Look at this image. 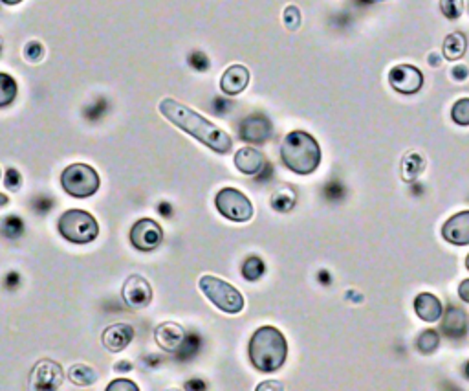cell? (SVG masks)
Returning a JSON list of instances; mask_svg holds the SVG:
<instances>
[{"label": "cell", "mask_w": 469, "mask_h": 391, "mask_svg": "<svg viewBox=\"0 0 469 391\" xmlns=\"http://www.w3.org/2000/svg\"><path fill=\"white\" fill-rule=\"evenodd\" d=\"M160 112L165 119H169L171 124L176 125L180 131L191 134L193 138H197L200 144L209 147L211 151L218 154H227L233 149L231 136L211 124L209 119L194 112L193 109H189L185 105L173 98H163L160 101Z\"/></svg>", "instance_id": "1"}, {"label": "cell", "mask_w": 469, "mask_h": 391, "mask_svg": "<svg viewBox=\"0 0 469 391\" xmlns=\"http://www.w3.org/2000/svg\"><path fill=\"white\" fill-rule=\"evenodd\" d=\"M288 357V342L277 327L264 325L255 331L249 342L252 364L262 373H273L284 366Z\"/></svg>", "instance_id": "2"}, {"label": "cell", "mask_w": 469, "mask_h": 391, "mask_svg": "<svg viewBox=\"0 0 469 391\" xmlns=\"http://www.w3.org/2000/svg\"><path fill=\"white\" fill-rule=\"evenodd\" d=\"M282 163L297 175H312L321 163V147L312 134L291 131L281 145Z\"/></svg>", "instance_id": "3"}, {"label": "cell", "mask_w": 469, "mask_h": 391, "mask_svg": "<svg viewBox=\"0 0 469 391\" xmlns=\"http://www.w3.org/2000/svg\"><path fill=\"white\" fill-rule=\"evenodd\" d=\"M200 290L203 296L217 309L227 314H238L244 309V296L233 287L231 283L224 281L220 277L206 274L200 277Z\"/></svg>", "instance_id": "4"}, {"label": "cell", "mask_w": 469, "mask_h": 391, "mask_svg": "<svg viewBox=\"0 0 469 391\" xmlns=\"http://www.w3.org/2000/svg\"><path fill=\"white\" fill-rule=\"evenodd\" d=\"M59 233L74 244H89L99 235V224L89 212L68 209L59 219Z\"/></svg>", "instance_id": "5"}, {"label": "cell", "mask_w": 469, "mask_h": 391, "mask_svg": "<svg viewBox=\"0 0 469 391\" xmlns=\"http://www.w3.org/2000/svg\"><path fill=\"white\" fill-rule=\"evenodd\" d=\"M61 184L66 193L75 198H89L98 193L99 175L86 163H72L61 175Z\"/></svg>", "instance_id": "6"}, {"label": "cell", "mask_w": 469, "mask_h": 391, "mask_svg": "<svg viewBox=\"0 0 469 391\" xmlns=\"http://www.w3.org/2000/svg\"><path fill=\"white\" fill-rule=\"evenodd\" d=\"M215 206L220 215L235 223H247L253 217V206L249 198L235 188L220 189L215 197Z\"/></svg>", "instance_id": "7"}, {"label": "cell", "mask_w": 469, "mask_h": 391, "mask_svg": "<svg viewBox=\"0 0 469 391\" xmlns=\"http://www.w3.org/2000/svg\"><path fill=\"white\" fill-rule=\"evenodd\" d=\"M65 381L63 367L54 360H39L30 373V390L54 391Z\"/></svg>", "instance_id": "8"}, {"label": "cell", "mask_w": 469, "mask_h": 391, "mask_svg": "<svg viewBox=\"0 0 469 391\" xmlns=\"http://www.w3.org/2000/svg\"><path fill=\"white\" fill-rule=\"evenodd\" d=\"M163 230L153 219H141L130 230V243L141 252H153L162 244Z\"/></svg>", "instance_id": "9"}, {"label": "cell", "mask_w": 469, "mask_h": 391, "mask_svg": "<svg viewBox=\"0 0 469 391\" xmlns=\"http://www.w3.org/2000/svg\"><path fill=\"white\" fill-rule=\"evenodd\" d=\"M389 83L400 94H416L424 87V74L413 65H398L389 72Z\"/></svg>", "instance_id": "10"}, {"label": "cell", "mask_w": 469, "mask_h": 391, "mask_svg": "<svg viewBox=\"0 0 469 391\" xmlns=\"http://www.w3.org/2000/svg\"><path fill=\"white\" fill-rule=\"evenodd\" d=\"M121 296H123V302L130 309H145L153 302V287H151V283L144 276L132 274L123 283Z\"/></svg>", "instance_id": "11"}, {"label": "cell", "mask_w": 469, "mask_h": 391, "mask_svg": "<svg viewBox=\"0 0 469 391\" xmlns=\"http://www.w3.org/2000/svg\"><path fill=\"white\" fill-rule=\"evenodd\" d=\"M272 121L262 115H252L240 124V138L249 144H264L272 138Z\"/></svg>", "instance_id": "12"}, {"label": "cell", "mask_w": 469, "mask_h": 391, "mask_svg": "<svg viewBox=\"0 0 469 391\" xmlns=\"http://www.w3.org/2000/svg\"><path fill=\"white\" fill-rule=\"evenodd\" d=\"M185 338H187V334L183 331V327L174 322L162 323L154 331V340H156L158 347H162L163 351L167 353H178L183 342H185Z\"/></svg>", "instance_id": "13"}, {"label": "cell", "mask_w": 469, "mask_h": 391, "mask_svg": "<svg viewBox=\"0 0 469 391\" xmlns=\"http://www.w3.org/2000/svg\"><path fill=\"white\" fill-rule=\"evenodd\" d=\"M442 237L456 246L469 244V212H460L447 219L442 226Z\"/></svg>", "instance_id": "14"}, {"label": "cell", "mask_w": 469, "mask_h": 391, "mask_svg": "<svg viewBox=\"0 0 469 391\" xmlns=\"http://www.w3.org/2000/svg\"><path fill=\"white\" fill-rule=\"evenodd\" d=\"M134 329L129 323H114L103 332V346L107 351L119 353L132 342Z\"/></svg>", "instance_id": "15"}, {"label": "cell", "mask_w": 469, "mask_h": 391, "mask_svg": "<svg viewBox=\"0 0 469 391\" xmlns=\"http://www.w3.org/2000/svg\"><path fill=\"white\" fill-rule=\"evenodd\" d=\"M249 83V70L243 65H233L224 72L220 80V89L224 94L237 96L240 94Z\"/></svg>", "instance_id": "16"}, {"label": "cell", "mask_w": 469, "mask_h": 391, "mask_svg": "<svg viewBox=\"0 0 469 391\" xmlns=\"http://www.w3.org/2000/svg\"><path fill=\"white\" fill-rule=\"evenodd\" d=\"M415 312L424 322L435 323L442 318L444 307H442V302L435 294L422 293L415 297Z\"/></svg>", "instance_id": "17"}, {"label": "cell", "mask_w": 469, "mask_h": 391, "mask_svg": "<svg viewBox=\"0 0 469 391\" xmlns=\"http://www.w3.org/2000/svg\"><path fill=\"white\" fill-rule=\"evenodd\" d=\"M264 154L253 147H243L235 154V165L244 175H259L264 168Z\"/></svg>", "instance_id": "18"}, {"label": "cell", "mask_w": 469, "mask_h": 391, "mask_svg": "<svg viewBox=\"0 0 469 391\" xmlns=\"http://www.w3.org/2000/svg\"><path fill=\"white\" fill-rule=\"evenodd\" d=\"M442 331L449 337H464L468 331V320H466V312L462 309L449 307L445 312L444 322H442Z\"/></svg>", "instance_id": "19"}, {"label": "cell", "mask_w": 469, "mask_h": 391, "mask_svg": "<svg viewBox=\"0 0 469 391\" xmlns=\"http://www.w3.org/2000/svg\"><path fill=\"white\" fill-rule=\"evenodd\" d=\"M466 50H468V39L464 34L454 31L449 34L444 39V46H442V54L447 61H459L464 57Z\"/></svg>", "instance_id": "20"}, {"label": "cell", "mask_w": 469, "mask_h": 391, "mask_svg": "<svg viewBox=\"0 0 469 391\" xmlns=\"http://www.w3.org/2000/svg\"><path fill=\"white\" fill-rule=\"evenodd\" d=\"M425 171V158L418 153H407L401 160V179L405 182H415Z\"/></svg>", "instance_id": "21"}, {"label": "cell", "mask_w": 469, "mask_h": 391, "mask_svg": "<svg viewBox=\"0 0 469 391\" xmlns=\"http://www.w3.org/2000/svg\"><path fill=\"white\" fill-rule=\"evenodd\" d=\"M68 378L75 386H92L98 381V371L86 364H74L68 369Z\"/></svg>", "instance_id": "22"}, {"label": "cell", "mask_w": 469, "mask_h": 391, "mask_svg": "<svg viewBox=\"0 0 469 391\" xmlns=\"http://www.w3.org/2000/svg\"><path fill=\"white\" fill-rule=\"evenodd\" d=\"M297 195L295 191L288 186H282L272 195V208L279 213H288L295 206Z\"/></svg>", "instance_id": "23"}, {"label": "cell", "mask_w": 469, "mask_h": 391, "mask_svg": "<svg viewBox=\"0 0 469 391\" xmlns=\"http://www.w3.org/2000/svg\"><path fill=\"white\" fill-rule=\"evenodd\" d=\"M17 92H19L17 81L10 74L0 72V109L13 103L17 98Z\"/></svg>", "instance_id": "24"}, {"label": "cell", "mask_w": 469, "mask_h": 391, "mask_svg": "<svg viewBox=\"0 0 469 391\" xmlns=\"http://www.w3.org/2000/svg\"><path fill=\"white\" fill-rule=\"evenodd\" d=\"M266 272V265L262 261L261 258L257 256H252V258H247L243 265V276L246 277L247 281H257L261 279L262 274Z\"/></svg>", "instance_id": "25"}, {"label": "cell", "mask_w": 469, "mask_h": 391, "mask_svg": "<svg viewBox=\"0 0 469 391\" xmlns=\"http://www.w3.org/2000/svg\"><path fill=\"white\" fill-rule=\"evenodd\" d=\"M440 346V334L433 329L429 331H424L416 340V347H418V351L424 353V355H431V353H435Z\"/></svg>", "instance_id": "26"}, {"label": "cell", "mask_w": 469, "mask_h": 391, "mask_svg": "<svg viewBox=\"0 0 469 391\" xmlns=\"http://www.w3.org/2000/svg\"><path fill=\"white\" fill-rule=\"evenodd\" d=\"M451 118L460 127H468L469 125V98H462L454 101L453 109H451Z\"/></svg>", "instance_id": "27"}, {"label": "cell", "mask_w": 469, "mask_h": 391, "mask_svg": "<svg viewBox=\"0 0 469 391\" xmlns=\"http://www.w3.org/2000/svg\"><path fill=\"white\" fill-rule=\"evenodd\" d=\"M440 11L445 19L456 20L464 11V0H440Z\"/></svg>", "instance_id": "28"}, {"label": "cell", "mask_w": 469, "mask_h": 391, "mask_svg": "<svg viewBox=\"0 0 469 391\" xmlns=\"http://www.w3.org/2000/svg\"><path fill=\"white\" fill-rule=\"evenodd\" d=\"M24 232V223L20 221L17 215H10L8 219H4V235L10 239H17L22 235Z\"/></svg>", "instance_id": "29"}, {"label": "cell", "mask_w": 469, "mask_h": 391, "mask_svg": "<svg viewBox=\"0 0 469 391\" xmlns=\"http://www.w3.org/2000/svg\"><path fill=\"white\" fill-rule=\"evenodd\" d=\"M282 20H284V26H286L290 31H295L299 26H301V11L297 6H288L284 13H282Z\"/></svg>", "instance_id": "30"}, {"label": "cell", "mask_w": 469, "mask_h": 391, "mask_svg": "<svg viewBox=\"0 0 469 391\" xmlns=\"http://www.w3.org/2000/svg\"><path fill=\"white\" fill-rule=\"evenodd\" d=\"M45 57V46L40 45L39 40H30L24 46V59L28 63H39Z\"/></svg>", "instance_id": "31"}, {"label": "cell", "mask_w": 469, "mask_h": 391, "mask_svg": "<svg viewBox=\"0 0 469 391\" xmlns=\"http://www.w3.org/2000/svg\"><path fill=\"white\" fill-rule=\"evenodd\" d=\"M4 184H6V188L11 189V191H19L20 184H22V177H20V173L17 171V169L11 168L6 171Z\"/></svg>", "instance_id": "32"}, {"label": "cell", "mask_w": 469, "mask_h": 391, "mask_svg": "<svg viewBox=\"0 0 469 391\" xmlns=\"http://www.w3.org/2000/svg\"><path fill=\"white\" fill-rule=\"evenodd\" d=\"M189 65L193 66L194 70H200V72H206L209 68V59L202 52H193L189 55Z\"/></svg>", "instance_id": "33"}, {"label": "cell", "mask_w": 469, "mask_h": 391, "mask_svg": "<svg viewBox=\"0 0 469 391\" xmlns=\"http://www.w3.org/2000/svg\"><path fill=\"white\" fill-rule=\"evenodd\" d=\"M109 391H118V390H130V391H138V384H134L130 381H125V378H118V381L110 382L109 386H107Z\"/></svg>", "instance_id": "34"}, {"label": "cell", "mask_w": 469, "mask_h": 391, "mask_svg": "<svg viewBox=\"0 0 469 391\" xmlns=\"http://www.w3.org/2000/svg\"><path fill=\"white\" fill-rule=\"evenodd\" d=\"M451 75H453L454 81H466L469 78V68L464 65L454 66V68L451 70Z\"/></svg>", "instance_id": "35"}, {"label": "cell", "mask_w": 469, "mask_h": 391, "mask_svg": "<svg viewBox=\"0 0 469 391\" xmlns=\"http://www.w3.org/2000/svg\"><path fill=\"white\" fill-rule=\"evenodd\" d=\"M459 296L462 302L469 303V279H464V281L459 285Z\"/></svg>", "instance_id": "36"}, {"label": "cell", "mask_w": 469, "mask_h": 391, "mask_svg": "<svg viewBox=\"0 0 469 391\" xmlns=\"http://www.w3.org/2000/svg\"><path fill=\"white\" fill-rule=\"evenodd\" d=\"M257 390H259V391H264V390H277V391H282V390H284V386H282L281 382L272 381V382H262V384H259Z\"/></svg>", "instance_id": "37"}, {"label": "cell", "mask_w": 469, "mask_h": 391, "mask_svg": "<svg viewBox=\"0 0 469 391\" xmlns=\"http://www.w3.org/2000/svg\"><path fill=\"white\" fill-rule=\"evenodd\" d=\"M114 369H116L118 373L130 371V369H132V364H130V362H127V360H121L119 364H116V366H114Z\"/></svg>", "instance_id": "38"}, {"label": "cell", "mask_w": 469, "mask_h": 391, "mask_svg": "<svg viewBox=\"0 0 469 391\" xmlns=\"http://www.w3.org/2000/svg\"><path fill=\"white\" fill-rule=\"evenodd\" d=\"M185 388H187V390H193V388H197V390H206V384H203L202 381H189L187 384H185Z\"/></svg>", "instance_id": "39"}, {"label": "cell", "mask_w": 469, "mask_h": 391, "mask_svg": "<svg viewBox=\"0 0 469 391\" xmlns=\"http://www.w3.org/2000/svg\"><path fill=\"white\" fill-rule=\"evenodd\" d=\"M429 63L433 66H440V59H438V54H431L429 55Z\"/></svg>", "instance_id": "40"}, {"label": "cell", "mask_w": 469, "mask_h": 391, "mask_svg": "<svg viewBox=\"0 0 469 391\" xmlns=\"http://www.w3.org/2000/svg\"><path fill=\"white\" fill-rule=\"evenodd\" d=\"M8 202H10V198L6 197L4 193H0V208H2V206H6Z\"/></svg>", "instance_id": "41"}, {"label": "cell", "mask_w": 469, "mask_h": 391, "mask_svg": "<svg viewBox=\"0 0 469 391\" xmlns=\"http://www.w3.org/2000/svg\"><path fill=\"white\" fill-rule=\"evenodd\" d=\"M2 2H4V4H8V6H15V4H20L22 0H2Z\"/></svg>", "instance_id": "42"}, {"label": "cell", "mask_w": 469, "mask_h": 391, "mask_svg": "<svg viewBox=\"0 0 469 391\" xmlns=\"http://www.w3.org/2000/svg\"><path fill=\"white\" fill-rule=\"evenodd\" d=\"M360 2H365V4H378V2H385V0H360Z\"/></svg>", "instance_id": "43"}, {"label": "cell", "mask_w": 469, "mask_h": 391, "mask_svg": "<svg viewBox=\"0 0 469 391\" xmlns=\"http://www.w3.org/2000/svg\"><path fill=\"white\" fill-rule=\"evenodd\" d=\"M466 376H468V378H469V362H468V364H466Z\"/></svg>", "instance_id": "44"}, {"label": "cell", "mask_w": 469, "mask_h": 391, "mask_svg": "<svg viewBox=\"0 0 469 391\" xmlns=\"http://www.w3.org/2000/svg\"><path fill=\"white\" fill-rule=\"evenodd\" d=\"M466 268H468V270H469V256H468V258H466Z\"/></svg>", "instance_id": "45"}, {"label": "cell", "mask_w": 469, "mask_h": 391, "mask_svg": "<svg viewBox=\"0 0 469 391\" xmlns=\"http://www.w3.org/2000/svg\"><path fill=\"white\" fill-rule=\"evenodd\" d=\"M0 175H2V171H0Z\"/></svg>", "instance_id": "46"}]
</instances>
